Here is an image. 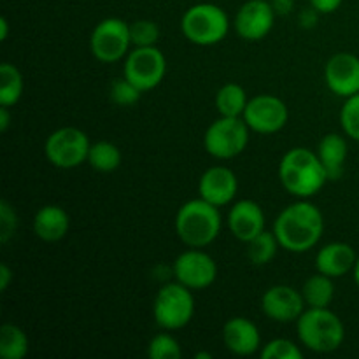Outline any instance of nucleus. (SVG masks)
Here are the masks:
<instances>
[{"label":"nucleus","mask_w":359,"mask_h":359,"mask_svg":"<svg viewBox=\"0 0 359 359\" xmlns=\"http://www.w3.org/2000/svg\"><path fill=\"white\" fill-rule=\"evenodd\" d=\"M121 161H123V154L116 144L109 142V140L91 142L86 163L90 165L93 170L102 172V174H109V172L118 170Z\"/></svg>","instance_id":"nucleus-24"},{"label":"nucleus","mask_w":359,"mask_h":359,"mask_svg":"<svg viewBox=\"0 0 359 359\" xmlns=\"http://www.w3.org/2000/svg\"><path fill=\"white\" fill-rule=\"evenodd\" d=\"M279 179L283 188L297 198L316 196L330 181L318 153L307 147H293L279 163Z\"/></svg>","instance_id":"nucleus-2"},{"label":"nucleus","mask_w":359,"mask_h":359,"mask_svg":"<svg viewBox=\"0 0 359 359\" xmlns=\"http://www.w3.org/2000/svg\"><path fill=\"white\" fill-rule=\"evenodd\" d=\"M238 191V177L231 168L214 165L207 168L198 181V195L205 202L216 207L230 205L235 202Z\"/></svg>","instance_id":"nucleus-16"},{"label":"nucleus","mask_w":359,"mask_h":359,"mask_svg":"<svg viewBox=\"0 0 359 359\" xmlns=\"http://www.w3.org/2000/svg\"><path fill=\"white\" fill-rule=\"evenodd\" d=\"M276 9L270 0H248L242 4L233 20L238 37L249 42L263 41L276 23Z\"/></svg>","instance_id":"nucleus-13"},{"label":"nucleus","mask_w":359,"mask_h":359,"mask_svg":"<svg viewBox=\"0 0 359 359\" xmlns=\"http://www.w3.org/2000/svg\"><path fill=\"white\" fill-rule=\"evenodd\" d=\"M307 309L302 291L287 286V284H276L269 287L262 297V311L270 321L273 323H297L298 318Z\"/></svg>","instance_id":"nucleus-14"},{"label":"nucleus","mask_w":359,"mask_h":359,"mask_svg":"<svg viewBox=\"0 0 359 359\" xmlns=\"http://www.w3.org/2000/svg\"><path fill=\"white\" fill-rule=\"evenodd\" d=\"M245 245H248V248H245V252H248L249 262H251L252 265H258V266L272 263L273 258L277 256V251H279L280 248L273 230L262 231L258 237L249 241Z\"/></svg>","instance_id":"nucleus-27"},{"label":"nucleus","mask_w":359,"mask_h":359,"mask_svg":"<svg viewBox=\"0 0 359 359\" xmlns=\"http://www.w3.org/2000/svg\"><path fill=\"white\" fill-rule=\"evenodd\" d=\"M9 109L11 107H4V105H0V132H7V128H9L11 125Z\"/></svg>","instance_id":"nucleus-36"},{"label":"nucleus","mask_w":359,"mask_h":359,"mask_svg":"<svg viewBox=\"0 0 359 359\" xmlns=\"http://www.w3.org/2000/svg\"><path fill=\"white\" fill-rule=\"evenodd\" d=\"M195 358L196 359H212V354H210V353H196Z\"/></svg>","instance_id":"nucleus-40"},{"label":"nucleus","mask_w":359,"mask_h":359,"mask_svg":"<svg viewBox=\"0 0 359 359\" xmlns=\"http://www.w3.org/2000/svg\"><path fill=\"white\" fill-rule=\"evenodd\" d=\"M262 359H302L304 353L300 347L290 339H273L270 342L263 344L259 351Z\"/></svg>","instance_id":"nucleus-29"},{"label":"nucleus","mask_w":359,"mask_h":359,"mask_svg":"<svg viewBox=\"0 0 359 359\" xmlns=\"http://www.w3.org/2000/svg\"><path fill=\"white\" fill-rule=\"evenodd\" d=\"M147 356L149 359H179L182 356L181 344L165 330L163 333H158L149 340Z\"/></svg>","instance_id":"nucleus-28"},{"label":"nucleus","mask_w":359,"mask_h":359,"mask_svg":"<svg viewBox=\"0 0 359 359\" xmlns=\"http://www.w3.org/2000/svg\"><path fill=\"white\" fill-rule=\"evenodd\" d=\"M123 76L132 81L142 93L154 90L167 76V58L156 46L133 48L125 58Z\"/></svg>","instance_id":"nucleus-10"},{"label":"nucleus","mask_w":359,"mask_h":359,"mask_svg":"<svg viewBox=\"0 0 359 359\" xmlns=\"http://www.w3.org/2000/svg\"><path fill=\"white\" fill-rule=\"evenodd\" d=\"M270 2H272L276 13L287 14L291 11V7H293V2H291V0H270Z\"/></svg>","instance_id":"nucleus-37"},{"label":"nucleus","mask_w":359,"mask_h":359,"mask_svg":"<svg viewBox=\"0 0 359 359\" xmlns=\"http://www.w3.org/2000/svg\"><path fill=\"white\" fill-rule=\"evenodd\" d=\"M344 0H311V6L318 11L319 14H332L342 6Z\"/></svg>","instance_id":"nucleus-34"},{"label":"nucleus","mask_w":359,"mask_h":359,"mask_svg":"<svg viewBox=\"0 0 359 359\" xmlns=\"http://www.w3.org/2000/svg\"><path fill=\"white\" fill-rule=\"evenodd\" d=\"M326 86L337 97L349 98L359 93V56L337 53L325 65Z\"/></svg>","instance_id":"nucleus-15"},{"label":"nucleus","mask_w":359,"mask_h":359,"mask_svg":"<svg viewBox=\"0 0 359 359\" xmlns=\"http://www.w3.org/2000/svg\"><path fill=\"white\" fill-rule=\"evenodd\" d=\"M358 255L346 242H330L316 255V270L332 279H340L354 270Z\"/></svg>","instance_id":"nucleus-19"},{"label":"nucleus","mask_w":359,"mask_h":359,"mask_svg":"<svg viewBox=\"0 0 359 359\" xmlns=\"http://www.w3.org/2000/svg\"><path fill=\"white\" fill-rule=\"evenodd\" d=\"M174 277L191 291H202L216 283L217 265L203 249L188 248L175 258Z\"/></svg>","instance_id":"nucleus-12"},{"label":"nucleus","mask_w":359,"mask_h":359,"mask_svg":"<svg viewBox=\"0 0 359 359\" xmlns=\"http://www.w3.org/2000/svg\"><path fill=\"white\" fill-rule=\"evenodd\" d=\"M297 333L302 346L309 351L330 354L344 344L346 326L330 307H307L298 318Z\"/></svg>","instance_id":"nucleus-4"},{"label":"nucleus","mask_w":359,"mask_h":359,"mask_svg":"<svg viewBox=\"0 0 359 359\" xmlns=\"http://www.w3.org/2000/svg\"><path fill=\"white\" fill-rule=\"evenodd\" d=\"M91 142L86 133L76 126H63L49 133L44 153L49 163L62 170L77 168L88 161Z\"/></svg>","instance_id":"nucleus-9"},{"label":"nucleus","mask_w":359,"mask_h":359,"mask_svg":"<svg viewBox=\"0 0 359 359\" xmlns=\"http://www.w3.org/2000/svg\"><path fill=\"white\" fill-rule=\"evenodd\" d=\"M130 35H132L133 48H149L156 46L160 39V28L151 20H139L130 23Z\"/></svg>","instance_id":"nucleus-30"},{"label":"nucleus","mask_w":359,"mask_h":359,"mask_svg":"<svg viewBox=\"0 0 359 359\" xmlns=\"http://www.w3.org/2000/svg\"><path fill=\"white\" fill-rule=\"evenodd\" d=\"M196 305L193 291L181 283L165 284L158 290L153 304V316L156 325L167 332L182 330L191 323Z\"/></svg>","instance_id":"nucleus-6"},{"label":"nucleus","mask_w":359,"mask_h":359,"mask_svg":"<svg viewBox=\"0 0 359 359\" xmlns=\"http://www.w3.org/2000/svg\"><path fill=\"white\" fill-rule=\"evenodd\" d=\"M248 93L237 83L223 84L216 93L217 112L219 116H226V118H242L245 107H248Z\"/></svg>","instance_id":"nucleus-23"},{"label":"nucleus","mask_w":359,"mask_h":359,"mask_svg":"<svg viewBox=\"0 0 359 359\" xmlns=\"http://www.w3.org/2000/svg\"><path fill=\"white\" fill-rule=\"evenodd\" d=\"M242 118L248 123L251 132L273 135L287 125L290 109H287L286 102L280 100L276 95L262 93L249 98Z\"/></svg>","instance_id":"nucleus-11"},{"label":"nucleus","mask_w":359,"mask_h":359,"mask_svg":"<svg viewBox=\"0 0 359 359\" xmlns=\"http://www.w3.org/2000/svg\"><path fill=\"white\" fill-rule=\"evenodd\" d=\"M25 90V81L20 69L13 63L4 62L0 65V105L14 107L20 102Z\"/></svg>","instance_id":"nucleus-26"},{"label":"nucleus","mask_w":359,"mask_h":359,"mask_svg":"<svg viewBox=\"0 0 359 359\" xmlns=\"http://www.w3.org/2000/svg\"><path fill=\"white\" fill-rule=\"evenodd\" d=\"M18 228V214L7 200L0 202V242L7 244L14 237Z\"/></svg>","instance_id":"nucleus-33"},{"label":"nucleus","mask_w":359,"mask_h":359,"mask_svg":"<svg viewBox=\"0 0 359 359\" xmlns=\"http://www.w3.org/2000/svg\"><path fill=\"white\" fill-rule=\"evenodd\" d=\"M90 51L100 63L121 62L132 51L130 23L121 18H105L90 35Z\"/></svg>","instance_id":"nucleus-8"},{"label":"nucleus","mask_w":359,"mask_h":359,"mask_svg":"<svg viewBox=\"0 0 359 359\" xmlns=\"http://www.w3.org/2000/svg\"><path fill=\"white\" fill-rule=\"evenodd\" d=\"M300 291L307 307H330L333 298H335V284H333V279L321 272L309 277Z\"/></svg>","instance_id":"nucleus-22"},{"label":"nucleus","mask_w":359,"mask_h":359,"mask_svg":"<svg viewBox=\"0 0 359 359\" xmlns=\"http://www.w3.org/2000/svg\"><path fill=\"white\" fill-rule=\"evenodd\" d=\"M0 28H2V34H0V39H2V41H6L7 35H9V23H7L6 18H2V20H0Z\"/></svg>","instance_id":"nucleus-38"},{"label":"nucleus","mask_w":359,"mask_h":359,"mask_svg":"<svg viewBox=\"0 0 359 359\" xmlns=\"http://www.w3.org/2000/svg\"><path fill=\"white\" fill-rule=\"evenodd\" d=\"M353 276H354V283H356V286L359 287V256H358V262H356V265H354Z\"/></svg>","instance_id":"nucleus-39"},{"label":"nucleus","mask_w":359,"mask_h":359,"mask_svg":"<svg viewBox=\"0 0 359 359\" xmlns=\"http://www.w3.org/2000/svg\"><path fill=\"white\" fill-rule=\"evenodd\" d=\"M223 342L235 356H252L263 347L258 326L248 318H231L223 326Z\"/></svg>","instance_id":"nucleus-18"},{"label":"nucleus","mask_w":359,"mask_h":359,"mask_svg":"<svg viewBox=\"0 0 359 359\" xmlns=\"http://www.w3.org/2000/svg\"><path fill=\"white\" fill-rule=\"evenodd\" d=\"M142 97V91L132 83V81L126 79L125 76L121 79L114 81L111 86V100L114 104L121 105V107H130V105H135L137 102Z\"/></svg>","instance_id":"nucleus-32"},{"label":"nucleus","mask_w":359,"mask_h":359,"mask_svg":"<svg viewBox=\"0 0 359 359\" xmlns=\"http://www.w3.org/2000/svg\"><path fill=\"white\" fill-rule=\"evenodd\" d=\"M13 279H14L13 270H11L6 263H2V265H0V291L9 290Z\"/></svg>","instance_id":"nucleus-35"},{"label":"nucleus","mask_w":359,"mask_h":359,"mask_svg":"<svg viewBox=\"0 0 359 359\" xmlns=\"http://www.w3.org/2000/svg\"><path fill=\"white\" fill-rule=\"evenodd\" d=\"M273 233L280 249L302 255L319 244L325 233V216L318 205L300 198L280 210L273 223Z\"/></svg>","instance_id":"nucleus-1"},{"label":"nucleus","mask_w":359,"mask_h":359,"mask_svg":"<svg viewBox=\"0 0 359 359\" xmlns=\"http://www.w3.org/2000/svg\"><path fill=\"white\" fill-rule=\"evenodd\" d=\"M70 230V216L63 207L48 203L34 216L35 237L44 242H60Z\"/></svg>","instance_id":"nucleus-20"},{"label":"nucleus","mask_w":359,"mask_h":359,"mask_svg":"<svg viewBox=\"0 0 359 359\" xmlns=\"http://www.w3.org/2000/svg\"><path fill=\"white\" fill-rule=\"evenodd\" d=\"M30 349V340L23 328L6 323L0 328V356L4 359H23Z\"/></svg>","instance_id":"nucleus-25"},{"label":"nucleus","mask_w":359,"mask_h":359,"mask_svg":"<svg viewBox=\"0 0 359 359\" xmlns=\"http://www.w3.org/2000/svg\"><path fill=\"white\" fill-rule=\"evenodd\" d=\"M223 219L219 207L200 196L182 203L175 214V233L188 248H207L219 237Z\"/></svg>","instance_id":"nucleus-3"},{"label":"nucleus","mask_w":359,"mask_h":359,"mask_svg":"<svg viewBox=\"0 0 359 359\" xmlns=\"http://www.w3.org/2000/svg\"><path fill=\"white\" fill-rule=\"evenodd\" d=\"M251 128L244 118L219 116L203 133V147L216 160H233L245 151Z\"/></svg>","instance_id":"nucleus-7"},{"label":"nucleus","mask_w":359,"mask_h":359,"mask_svg":"<svg viewBox=\"0 0 359 359\" xmlns=\"http://www.w3.org/2000/svg\"><path fill=\"white\" fill-rule=\"evenodd\" d=\"M226 223L230 233L244 244H248L249 241L266 230V219L262 205L249 198L233 202L230 212H228Z\"/></svg>","instance_id":"nucleus-17"},{"label":"nucleus","mask_w":359,"mask_h":359,"mask_svg":"<svg viewBox=\"0 0 359 359\" xmlns=\"http://www.w3.org/2000/svg\"><path fill=\"white\" fill-rule=\"evenodd\" d=\"M340 125L349 139L359 142V93L346 98L340 111Z\"/></svg>","instance_id":"nucleus-31"},{"label":"nucleus","mask_w":359,"mask_h":359,"mask_svg":"<svg viewBox=\"0 0 359 359\" xmlns=\"http://www.w3.org/2000/svg\"><path fill=\"white\" fill-rule=\"evenodd\" d=\"M181 32L191 44H219L230 32V18H228L226 11L216 4H195L182 14Z\"/></svg>","instance_id":"nucleus-5"},{"label":"nucleus","mask_w":359,"mask_h":359,"mask_svg":"<svg viewBox=\"0 0 359 359\" xmlns=\"http://www.w3.org/2000/svg\"><path fill=\"white\" fill-rule=\"evenodd\" d=\"M316 153H318L330 181H339L344 175L347 156H349V146H347L346 137L339 135V133H328L319 140Z\"/></svg>","instance_id":"nucleus-21"}]
</instances>
